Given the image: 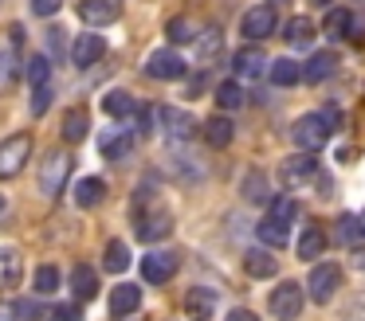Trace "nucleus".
Listing matches in <instances>:
<instances>
[{"label":"nucleus","mask_w":365,"mask_h":321,"mask_svg":"<svg viewBox=\"0 0 365 321\" xmlns=\"http://www.w3.org/2000/svg\"><path fill=\"white\" fill-rule=\"evenodd\" d=\"M134 231L142 243H158L173 231V216H169V208H161V204L142 200V204H134Z\"/></svg>","instance_id":"f257e3e1"},{"label":"nucleus","mask_w":365,"mask_h":321,"mask_svg":"<svg viewBox=\"0 0 365 321\" xmlns=\"http://www.w3.org/2000/svg\"><path fill=\"white\" fill-rule=\"evenodd\" d=\"M71 169H75V157L67 153V149H56V153H48V157H43V169H40V192L56 200V196L63 192V184H67V177H71Z\"/></svg>","instance_id":"f03ea898"},{"label":"nucleus","mask_w":365,"mask_h":321,"mask_svg":"<svg viewBox=\"0 0 365 321\" xmlns=\"http://www.w3.org/2000/svg\"><path fill=\"white\" fill-rule=\"evenodd\" d=\"M291 137H294V145H299L302 153H318L334 133H330V125L322 122V114H302L299 122L291 125Z\"/></svg>","instance_id":"7ed1b4c3"},{"label":"nucleus","mask_w":365,"mask_h":321,"mask_svg":"<svg viewBox=\"0 0 365 321\" xmlns=\"http://www.w3.org/2000/svg\"><path fill=\"white\" fill-rule=\"evenodd\" d=\"M32 157V137L28 133H12L9 141H0V177H16Z\"/></svg>","instance_id":"20e7f679"},{"label":"nucleus","mask_w":365,"mask_h":321,"mask_svg":"<svg viewBox=\"0 0 365 321\" xmlns=\"http://www.w3.org/2000/svg\"><path fill=\"white\" fill-rule=\"evenodd\" d=\"M338 286H341V266L338 263H318L314 270H310L307 290H310V298H314L318 305L330 302V298L338 294Z\"/></svg>","instance_id":"39448f33"},{"label":"nucleus","mask_w":365,"mask_h":321,"mask_svg":"<svg viewBox=\"0 0 365 321\" xmlns=\"http://www.w3.org/2000/svg\"><path fill=\"white\" fill-rule=\"evenodd\" d=\"M302 302H307V294H302L299 282H279V290L271 294V313L279 321H294L302 313Z\"/></svg>","instance_id":"423d86ee"},{"label":"nucleus","mask_w":365,"mask_h":321,"mask_svg":"<svg viewBox=\"0 0 365 321\" xmlns=\"http://www.w3.org/2000/svg\"><path fill=\"white\" fill-rule=\"evenodd\" d=\"M185 59L173 51V47H161V51L150 55V63H145V75L153 78H165V83H177V78H185Z\"/></svg>","instance_id":"0eeeda50"},{"label":"nucleus","mask_w":365,"mask_h":321,"mask_svg":"<svg viewBox=\"0 0 365 321\" xmlns=\"http://www.w3.org/2000/svg\"><path fill=\"white\" fill-rule=\"evenodd\" d=\"M275 8L259 4V8H247L244 12V23H240V31H244V39H267L271 31H275Z\"/></svg>","instance_id":"6e6552de"},{"label":"nucleus","mask_w":365,"mask_h":321,"mask_svg":"<svg viewBox=\"0 0 365 321\" xmlns=\"http://www.w3.org/2000/svg\"><path fill=\"white\" fill-rule=\"evenodd\" d=\"M279 177H283V184H310V180L318 177V161H314V153L287 157L283 169H279Z\"/></svg>","instance_id":"1a4fd4ad"},{"label":"nucleus","mask_w":365,"mask_h":321,"mask_svg":"<svg viewBox=\"0 0 365 321\" xmlns=\"http://www.w3.org/2000/svg\"><path fill=\"white\" fill-rule=\"evenodd\" d=\"M177 274V258L173 255H161V251H150V255L142 258V278L153 282V286H161V282H169Z\"/></svg>","instance_id":"9d476101"},{"label":"nucleus","mask_w":365,"mask_h":321,"mask_svg":"<svg viewBox=\"0 0 365 321\" xmlns=\"http://www.w3.org/2000/svg\"><path fill=\"white\" fill-rule=\"evenodd\" d=\"M79 16L91 28H103V23L118 20V0H79Z\"/></svg>","instance_id":"9b49d317"},{"label":"nucleus","mask_w":365,"mask_h":321,"mask_svg":"<svg viewBox=\"0 0 365 321\" xmlns=\"http://www.w3.org/2000/svg\"><path fill=\"white\" fill-rule=\"evenodd\" d=\"M232 70H236L240 78H263L267 59H263L259 47H244V51H236V59H232Z\"/></svg>","instance_id":"f8f14e48"},{"label":"nucleus","mask_w":365,"mask_h":321,"mask_svg":"<svg viewBox=\"0 0 365 321\" xmlns=\"http://www.w3.org/2000/svg\"><path fill=\"white\" fill-rule=\"evenodd\" d=\"M334 70H338V55L334 51H314L310 63L302 67V83H326Z\"/></svg>","instance_id":"ddd939ff"},{"label":"nucleus","mask_w":365,"mask_h":321,"mask_svg":"<svg viewBox=\"0 0 365 321\" xmlns=\"http://www.w3.org/2000/svg\"><path fill=\"white\" fill-rule=\"evenodd\" d=\"M103 51H106V43L98 36H79L71 47V63L75 67H95V63L103 59Z\"/></svg>","instance_id":"4468645a"},{"label":"nucleus","mask_w":365,"mask_h":321,"mask_svg":"<svg viewBox=\"0 0 365 321\" xmlns=\"http://www.w3.org/2000/svg\"><path fill=\"white\" fill-rule=\"evenodd\" d=\"M138 305H142V290L130 286V282H122V286L110 290V313L114 317H126V313H134Z\"/></svg>","instance_id":"2eb2a0df"},{"label":"nucleus","mask_w":365,"mask_h":321,"mask_svg":"<svg viewBox=\"0 0 365 321\" xmlns=\"http://www.w3.org/2000/svg\"><path fill=\"white\" fill-rule=\"evenodd\" d=\"M212 310H216V294H212V290L197 286V290H189V294H185V313H189V317L208 321V317H212Z\"/></svg>","instance_id":"dca6fc26"},{"label":"nucleus","mask_w":365,"mask_h":321,"mask_svg":"<svg viewBox=\"0 0 365 321\" xmlns=\"http://www.w3.org/2000/svg\"><path fill=\"white\" fill-rule=\"evenodd\" d=\"M130 145H134V133L110 130V133H103V141H98V153H103L106 161H118V157L130 153Z\"/></svg>","instance_id":"f3484780"},{"label":"nucleus","mask_w":365,"mask_h":321,"mask_svg":"<svg viewBox=\"0 0 365 321\" xmlns=\"http://www.w3.org/2000/svg\"><path fill=\"white\" fill-rule=\"evenodd\" d=\"M244 270L252 274V278H275L279 263H275L271 251H247V255H244Z\"/></svg>","instance_id":"a211bd4d"},{"label":"nucleus","mask_w":365,"mask_h":321,"mask_svg":"<svg viewBox=\"0 0 365 321\" xmlns=\"http://www.w3.org/2000/svg\"><path fill=\"white\" fill-rule=\"evenodd\" d=\"M106 200V180L98 177H83L79 184H75V204L79 208H95V204Z\"/></svg>","instance_id":"6ab92c4d"},{"label":"nucleus","mask_w":365,"mask_h":321,"mask_svg":"<svg viewBox=\"0 0 365 321\" xmlns=\"http://www.w3.org/2000/svg\"><path fill=\"white\" fill-rule=\"evenodd\" d=\"M161 125H165V133L173 141H185L192 133V117L185 114V110H177V106H165L161 110Z\"/></svg>","instance_id":"aec40b11"},{"label":"nucleus","mask_w":365,"mask_h":321,"mask_svg":"<svg viewBox=\"0 0 365 321\" xmlns=\"http://www.w3.org/2000/svg\"><path fill=\"white\" fill-rule=\"evenodd\" d=\"M71 290H75V298H79V302H91V298L98 294V274L91 270L87 263H79L71 270Z\"/></svg>","instance_id":"412c9836"},{"label":"nucleus","mask_w":365,"mask_h":321,"mask_svg":"<svg viewBox=\"0 0 365 321\" xmlns=\"http://www.w3.org/2000/svg\"><path fill=\"white\" fill-rule=\"evenodd\" d=\"M20 274H24L20 255H16L12 247H0V290H16Z\"/></svg>","instance_id":"4be33fe9"},{"label":"nucleus","mask_w":365,"mask_h":321,"mask_svg":"<svg viewBox=\"0 0 365 321\" xmlns=\"http://www.w3.org/2000/svg\"><path fill=\"white\" fill-rule=\"evenodd\" d=\"M232 137H236V130H232V122L224 114H216V117H208L205 122V141L212 149H224V145H232Z\"/></svg>","instance_id":"5701e85b"},{"label":"nucleus","mask_w":365,"mask_h":321,"mask_svg":"<svg viewBox=\"0 0 365 321\" xmlns=\"http://www.w3.org/2000/svg\"><path fill=\"white\" fill-rule=\"evenodd\" d=\"M322 251H326V231L318 223H310L307 231H302V239H299V258L310 263V258H318Z\"/></svg>","instance_id":"b1692460"},{"label":"nucleus","mask_w":365,"mask_h":321,"mask_svg":"<svg viewBox=\"0 0 365 321\" xmlns=\"http://www.w3.org/2000/svg\"><path fill=\"white\" fill-rule=\"evenodd\" d=\"M255 235H259V243H267V247H287V239H291V227L279 223V219H259V227H255Z\"/></svg>","instance_id":"393cba45"},{"label":"nucleus","mask_w":365,"mask_h":321,"mask_svg":"<svg viewBox=\"0 0 365 321\" xmlns=\"http://www.w3.org/2000/svg\"><path fill=\"white\" fill-rule=\"evenodd\" d=\"M314 31L318 28L307 20V16H294V20L283 28V36H287V43H291V47H310V43H314Z\"/></svg>","instance_id":"a878e982"},{"label":"nucleus","mask_w":365,"mask_h":321,"mask_svg":"<svg viewBox=\"0 0 365 321\" xmlns=\"http://www.w3.org/2000/svg\"><path fill=\"white\" fill-rule=\"evenodd\" d=\"M271 83H275V86H294V83H302V67H299V63H294V59H275V63H271Z\"/></svg>","instance_id":"bb28decb"},{"label":"nucleus","mask_w":365,"mask_h":321,"mask_svg":"<svg viewBox=\"0 0 365 321\" xmlns=\"http://www.w3.org/2000/svg\"><path fill=\"white\" fill-rule=\"evenodd\" d=\"M326 36L330 39L354 36V12H349V8H334V12L326 16Z\"/></svg>","instance_id":"cd10ccee"},{"label":"nucleus","mask_w":365,"mask_h":321,"mask_svg":"<svg viewBox=\"0 0 365 321\" xmlns=\"http://www.w3.org/2000/svg\"><path fill=\"white\" fill-rule=\"evenodd\" d=\"M87 130H91V114H87V110H71V114L63 117V137L67 141H83V137H87Z\"/></svg>","instance_id":"c85d7f7f"},{"label":"nucleus","mask_w":365,"mask_h":321,"mask_svg":"<svg viewBox=\"0 0 365 321\" xmlns=\"http://www.w3.org/2000/svg\"><path fill=\"white\" fill-rule=\"evenodd\" d=\"M134 106H138V102L130 98L126 90H110V94H103V110H106L110 117H130V110H134Z\"/></svg>","instance_id":"c756f323"},{"label":"nucleus","mask_w":365,"mask_h":321,"mask_svg":"<svg viewBox=\"0 0 365 321\" xmlns=\"http://www.w3.org/2000/svg\"><path fill=\"white\" fill-rule=\"evenodd\" d=\"M244 200L247 204L271 200V196H267V177H263V172H247V177H244Z\"/></svg>","instance_id":"7c9ffc66"},{"label":"nucleus","mask_w":365,"mask_h":321,"mask_svg":"<svg viewBox=\"0 0 365 321\" xmlns=\"http://www.w3.org/2000/svg\"><path fill=\"white\" fill-rule=\"evenodd\" d=\"M165 36H169V43H192V39H197V23L177 16V20H169Z\"/></svg>","instance_id":"2f4dec72"},{"label":"nucleus","mask_w":365,"mask_h":321,"mask_svg":"<svg viewBox=\"0 0 365 321\" xmlns=\"http://www.w3.org/2000/svg\"><path fill=\"white\" fill-rule=\"evenodd\" d=\"M197 59H212L216 51H220V28H205V31H197Z\"/></svg>","instance_id":"473e14b6"},{"label":"nucleus","mask_w":365,"mask_h":321,"mask_svg":"<svg viewBox=\"0 0 365 321\" xmlns=\"http://www.w3.org/2000/svg\"><path fill=\"white\" fill-rule=\"evenodd\" d=\"M216 106L240 110V106H244V86H240V83H220V86H216Z\"/></svg>","instance_id":"72a5a7b5"},{"label":"nucleus","mask_w":365,"mask_h":321,"mask_svg":"<svg viewBox=\"0 0 365 321\" xmlns=\"http://www.w3.org/2000/svg\"><path fill=\"white\" fill-rule=\"evenodd\" d=\"M294 211H299V204L291 200V196H271V208H267V219H279V223L291 227Z\"/></svg>","instance_id":"f704fd0d"},{"label":"nucleus","mask_w":365,"mask_h":321,"mask_svg":"<svg viewBox=\"0 0 365 321\" xmlns=\"http://www.w3.org/2000/svg\"><path fill=\"white\" fill-rule=\"evenodd\" d=\"M126 266H130V247H126V243H118V239H110V243H106V270L122 274Z\"/></svg>","instance_id":"c9c22d12"},{"label":"nucleus","mask_w":365,"mask_h":321,"mask_svg":"<svg viewBox=\"0 0 365 321\" xmlns=\"http://www.w3.org/2000/svg\"><path fill=\"white\" fill-rule=\"evenodd\" d=\"M338 239H341V243H361V239H365V219L341 216V219H338Z\"/></svg>","instance_id":"e433bc0d"},{"label":"nucleus","mask_w":365,"mask_h":321,"mask_svg":"<svg viewBox=\"0 0 365 321\" xmlns=\"http://www.w3.org/2000/svg\"><path fill=\"white\" fill-rule=\"evenodd\" d=\"M43 317V305L36 298H16L12 302V321H40Z\"/></svg>","instance_id":"4c0bfd02"},{"label":"nucleus","mask_w":365,"mask_h":321,"mask_svg":"<svg viewBox=\"0 0 365 321\" xmlns=\"http://www.w3.org/2000/svg\"><path fill=\"white\" fill-rule=\"evenodd\" d=\"M48 78H51V59L32 55V59H28V83H32V86H48Z\"/></svg>","instance_id":"58836bf2"},{"label":"nucleus","mask_w":365,"mask_h":321,"mask_svg":"<svg viewBox=\"0 0 365 321\" xmlns=\"http://www.w3.org/2000/svg\"><path fill=\"white\" fill-rule=\"evenodd\" d=\"M56 286H59V270L56 266H40L36 270V294H56Z\"/></svg>","instance_id":"ea45409f"},{"label":"nucleus","mask_w":365,"mask_h":321,"mask_svg":"<svg viewBox=\"0 0 365 321\" xmlns=\"http://www.w3.org/2000/svg\"><path fill=\"white\" fill-rule=\"evenodd\" d=\"M48 317H51V321H83V310H79L75 302H63V305H51Z\"/></svg>","instance_id":"a19ab883"},{"label":"nucleus","mask_w":365,"mask_h":321,"mask_svg":"<svg viewBox=\"0 0 365 321\" xmlns=\"http://www.w3.org/2000/svg\"><path fill=\"white\" fill-rule=\"evenodd\" d=\"M48 106H51V86H36V94H32V114L43 117V114H48Z\"/></svg>","instance_id":"79ce46f5"},{"label":"nucleus","mask_w":365,"mask_h":321,"mask_svg":"<svg viewBox=\"0 0 365 321\" xmlns=\"http://www.w3.org/2000/svg\"><path fill=\"white\" fill-rule=\"evenodd\" d=\"M59 4H63V0H32V12L36 16H56Z\"/></svg>","instance_id":"37998d69"},{"label":"nucleus","mask_w":365,"mask_h":321,"mask_svg":"<svg viewBox=\"0 0 365 321\" xmlns=\"http://www.w3.org/2000/svg\"><path fill=\"white\" fill-rule=\"evenodd\" d=\"M318 114H322V122H326V125H330V133H334V130H341V110L326 106V110H318Z\"/></svg>","instance_id":"c03bdc74"},{"label":"nucleus","mask_w":365,"mask_h":321,"mask_svg":"<svg viewBox=\"0 0 365 321\" xmlns=\"http://www.w3.org/2000/svg\"><path fill=\"white\" fill-rule=\"evenodd\" d=\"M228 321H259V317H255L252 310H232V313H228Z\"/></svg>","instance_id":"a18cd8bd"},{"label":"nucleus","mask_w":365,"mask_h":321,"mask_svg":"<svg viewBox=\"0 0 365 321\" xmlns=\"http://www.w3.org/2000/svg\"><path fill=\"white\" fill-rule=\"evenodd\" d=\"M51 51H63V31H59V28H51Z\"/></svg>","instance_id":"49530a36"},{"label":"nucleus","mask_w":365,"mask_h":321,"mask_svg":"<svg viewBox=\"0 0 365 321\" xmlns=\"http://www.w3.org/2000/svg\"><path fill=\"white\" fill-rule=\"evenodd\" d=\"M4 70H9V51H0V78H4Z\"/></svg>","instance_id":"de8ad7c7"},{"label":"nucleus","mask_w":365,"mask_h":321,"mask_svg":"<svg viewBox=\"0 0 365 321\" xmlns=\"http://www.w3.org/2000/svg\"><path fill=\"white\" fill-rule=\"evenodd\" d=\"M314 4H330V0H314Z\"/></svg>","instance_id":"09e8293b"},{"label":"nucleus","mask_w":365,"mask_h":321,"mask_svg":"<svg viewBox=\"0 0 365 321\" xmlns=\"http://www.w3.org/2000/svg\"><path fill=\"white\" fill-rule=\"evenodd\" d=\"M0 211H4V196H0Z\"/></svg>","instance_id":"8fccbe9b"}]
</instances>
